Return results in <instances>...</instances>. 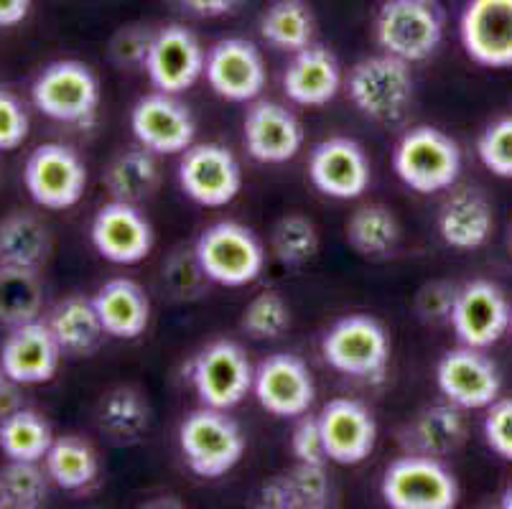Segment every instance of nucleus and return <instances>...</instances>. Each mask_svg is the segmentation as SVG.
Here are the masks:
<instances>
[{
  "label": "nucleus",
  "mask_w": 512,
  "mask_h": 509,
  "mask_svg": "<svg viewBox=\"0 0 512 509\" xmlns=\"http://www.w3.org/2000/svg\"><path fill=\"white\" fill-rule=\"evenodd\" d=\"M44 464L51 484H57L64 492H82L100 474L95 448L79 436L54 438L44 456Z\"/></svg>",
  "instance_id": "2f4dec72"
},
{
  "label": "nucleus",
  "mask_w": 512,
  "mask_h": 509,
  "mask_svg": "<svg viewBox=\"0 0 512 509\" xmlns=\"http://www.w3.org/2000/svg\"><path fill=\"white\" fill-rule=\"evenodd\" d=\"M510 331H512V316H510Z\"/></svg>",
  "instance_id": "6e6d98bb"
},
{
  "label": "nucleus",
  "mask_w": 512,
  "mask_h": 509,
  "mask_svg": "<svg viewBox=\"0 0 512 509\" xmlns=\"http://www.w3.org/2000/svg\"><path fill=\"white\" fill-rule=\"evenodd\" d=\"M23 184L39 207L62 212L72 209L87 189V166L74 148L64 143H44L23 168Z\"/></svg>",
  "instance_id": "9d476101"
},
{
  "label": "nucleus",
  "mask_w": 512,
  "mask_h": 509,
  "mask_svg": "<svg viewBox=\"0 0 512 509\" xmlns=\"http://www.w3.org/2000/svg\"><path fill=\"white\" fill-rule=\"evenodd\" d=\"M309 179L319 194L339 202L360 199L372 181L365 148L352 138H327L311 148Z\"/></svg>",
  "instance_id": "a211bd4d"
},
{
  "label": "nucleus",
  "mask_w": 512,
  "mask_h": 509,
  "mask_svg": "<svg viewBox=\"0 0 512 509\" xmlns=\"http://www.w3.org/2000/svg\"><path fill=\"white\" fill-rule=\"evenodd\" d=\"M153 39H156V28L146 23H130V26L118 28L107 46L110 62L118 69H146Z\"/></svg>",
  "instance_id": "a19ab883"
},
{
  "label": "nucleus",
  "mask_w": 512,
  "mask_h": 509,
  "mask_svg": "<svg viewBox=\"0 0 512 509\" xmlns=\"http://www.w3.org/2000/svg\"><path fill=\"white\" fill-rule=\"evenodd\" d=\"M507 245H510V252H512V224H510V230H507Z\"/></svg>",
  "instance_id": "5fc2aeb1"
},
{
  "label": "nucleus",
  "mask_w": 512,
  "mask_h": 509,
  "mask_svg": "<svg viewBox=\"0 0 512 509\" xmlns=\"http://www.w3.org/2000/svg\"><path fill=\"white\" fill-rule=\"evenodd\" d=\"M102 184H105L107 194L118 202H146L156 194L158 184H161V168H158L156 153L146 151L143 146L118 153L113 161L107 163Z\"/></svg>",
  "instance_id": "c85d7f7f"
},
{
  "label": "nucleus",
  "mask_w": 512,
  "mask_h": 509,
  "mask_svg": "<svg viewBox=\"0 0 512 509\" xmlns=\"http://www.w3.org/2000/svg\"><path fill=\"white\" fill-rule=\"evenodd\" d=\"M189 380H192L199 403L207 408L232 410L253 390L255 367L240 344L220 339L194 357L189 367Z\"/></svg>",
  "instance_id": "1a4fd4ad"
},
{
  "label": "nucleus",
  "mask_w": 512,
  "mask_h": 509,
  "mask_svg": "<svg viewBox=\"0 0 512 509\" xmlns=\"http://www.w3.org/2000/svg\"><path fill=\"white\" fill-rule=\"evenodd\" d=\"M31 0H0V28H11L26 21Z\"/></svg>",
  "instance_id": "3c124183"
},
{
  "label": "nucleus",
  "mask_w": 512,
  "mask_h": 509,
  "mask_svg": "<svg viewBox=\"0 0 512 509\" xmlns=\"http://www.w3.org/2000/svg\"><path fill=\"white\" fill-rule=\"evenodd\" d=\"M510 316L512 306L505 291L492 280L479 278L459 288L449 324L462 344L487 349L510 331Z\"/></svg>",
  "instance_id": "dca6fc26"
},
{
  "label": "nucleus",
  "mask_w": 512,
  "mask_h": 509,
  "mask_svg": "<svg viewBox=\"0 0 512 509\" xmlns=\"http://www.w3.org/2000/svg\"><path fill=\"white\" fill-rule=\"evenodd\" d=\"M319 426L327 456L334 464H362L377 446L375 415L360 400H329L319 413Z\"/></svg>",
  "instance_id": "412c9836"
},
{
  "label": "nucleus",
  "mask_w": 512,
  "mask_h": 509,
  "mask_svg": "<svg viewBox=\"0 0 512 509\" xmlns=\"http://www.w3.org/2000/svg\"><path fill=\"white\" fill-rule=\"evenodd\" d=\"M321 357L339 375L380 382L390 362L388 331L372 316L349 314L324 334Z\"/></svg>",
  "instance_id": "39448f33"
},
{
  "label": "nucleus",
  "mask_w": 512,
  "mask_h": 509,
  "mask_svg": "<svg viewBox=\"0 0 512 509\" xmlns=\"http://www.w3.org/2000/svg\"><path fill=\"white\" fill-rule=\"evenodd\" d=\"M46 324L57 336L62 352L69 357H90L107 336L95 303L85 296H67L59 301L51 308Z\"/></svg>",
  "instance_id": "cd10ccee"
},
{
  "label": "nucleus",
  "mask_w": 512,
  "mask_h": 509,
  "mask_svg": "<svg viewBox=\"0 0 512 509\" xmlns=\"http://www.w3.org/2000/svg\"><path fill=\"white\" fill-rule=\"evenodd\" d=\"M444 41V11L436 0H385L375 16V44L408 64L426 62Z\"/></svg>",
  "instance_id": "7ed1b4c3"
},
{
  "label": "nucleus",
  "mask_w": 512,
  "mask_h": 509,
  "mask_svg": "<svg viewBox=\"0 0 512 509\" xmlns=\"http://www.w3.org/2000/svg\"><path fill=\"white\" fill-rule=\"evenodd\" d=\"M436 385L446 403L462 410L490 408L502 392V375L484 349H449L436 364Z\"/></svg>",
  "instance_id": "f8f14e48"
},
{
  "label": "nucleus",
  "mask_w": 512,
  "mask_h": 509,
  "mask_svg": "<svg viewBox=\"0 0 512 509\" xmlns=\"http://www.w3.org/2000/svg\"><path fill=\"white\" fill-rule=\"evenodd\" d=\"M179 186L199 207H227L242 189V166L222 143H194L181 153Z\"/></svg>",
  "instance_id": "9b49d317"
},
{
  "label": "nucleus",
  "mask_w": 512,
  "mask_h": 509,
  "mask_svg": "<svg viewBox=\"0 0 512 509\" xmlns=\"http://www.w3.org/2000/svg\"><path fill=\"white\" fill-rule=\"evenodd\" d=\"M199 263L212 283L242 288L258 280L265 268V247L250 227L240 222H214L194 242Z\"/></svg>",
  "instance_id": "423d86ee"
},
{
  "label": "nucleus",
  "mask_w": 512,
  "mask_h": 509,
  "mask_svg": "<svg viewBox=\"0 0 512 509\" xmlns=\"http://www.w3.org/2000/svg\"><path fill=\"white\" fill-rule=\"evenodd\" d=\"M207 51L192 28L181 23L156 28L151 54L146 59V74L158 92L181 95L192 90L199 77H204Z\"/></svg>",
  "instance_id": "2eb2a0df"
},
{
  "label": "nucleus",
  "mask_w": 512,
  "mask_h": 509,
  "mask_svg": "<svg viewBox=\"0 0 512 509\" xmlns=\"http://www.w3.org/2000/svg\"><path fill=\"white\" fill-rule=\"evenodd\" d=\"M39 461H8L0 469V499L3 509H36L49 497V474Z\"/></svg>",
  "instance_id": "4c0bfd02"
},
{
  "label": "nucleus",
  "mask_w": 512,
  "mask_h": 509,
  "mask_svg": "<svg viewBox=\"0 0 512 509\" xmlns=\"http://www.w3.org/2000/svg\"><path fill=\"white\" fill-rule=\"evenodd\" d=\"M296 428H293L291 438V451L296 456V461H304V464H327V448H324V438H321V426L319 415H301L296 418Z\"/></svg>",
  "instance_id": "de8ad7c7"
},
{
  "label": "nucleus",
  "mask_w": 512,
  "mask_h": 509,
  "mask_svg": "<svg viewBox=\"0 0 512 509\" xmlns=\"http://www.w3.org/2000/svg\"><path fill=\"white\" fill-rule=\"evenodd\" d=\"M209 283L212 280L204 273L194 247H179L164 263V286L179 301H194V298L204 296Z\"/></svg>",
  "instance_id": "ea45409f"
},
{
  "label": "nucleus",
  "mask_w": 512,
  "mask_h": 509,
  "mask_svg": "<svg viewBox=\"0 0 512 509\" xmlns=\"http://www.w3.org/2000/svg\"><path fill=\"white\" fill-rule=\"evenodd\" d=\"M296 509H324L332 499V482H329L327 464H304L296 461L288 471Z\"/></svg>",
  "instance_id": "79ce46f5"
},
{
  "label": "nucleus",
  "mask_w": 512,
  "mask_h": 509,
  "mask_svg": "<svg viewBox=\"0 0 512 509\" xmlns=\"http://www.w3.org/2000/svg\"><path fill=\"white\" fill-rule=\"evenodd\" d=\"M31 130L29 112L11 90L0 87V151H16L26 143Z\"/></svg>",
  "instance_id": "a18cd8bd"
},
{
  "label": "nucleus",
  "mask_w": 512,
  "mask_h": 509,
  "mask_svg": "<svg viewBox=\"0 0 512 509\" xmlns=\"http://www.w3.org/2000/svg\"><path fill=\"white\" fill-rule=\"evenodd\" d=\"M260 507L268 509H296V497H293L291 482H288V474L276 476L271 482H265L260 487Z\"/></svg>",
  "instance_id": "09e8293b"
},
{
  "label": "nucleus",
  "mask_w": 512,
  "mask_h": 509,
  "mask_svg": "<svg viewBox=\"0 0 512 509\" xmlns=\"http://www.w3.org/2000/svg\"><path fill=\"white\" fill-rule=\"evenodd\" d=\"M253 392L260 408L276 418H301L316 400L309 364L288 352L271 354L255 367Z\"/></svg>",
  "instance_id": "4468645a"
},
{
  "label": "nucleus",
  "mask_w": 512,
  "mask_h": 509,
  "mask_svg": "<svg viewBox=\"0 0 512 509\" xmlns=\"http://www.w3.org/2000/svg\"><path fill=\"white\" fill-rule=\"evenodd\" d=\"M204 77L217 97L227 102H255L265 90V62L248 39H222L207 51Z\"/></svg>",
  "instance_id": "6ab92c4d"
},
{
  "label": "nucleus",
  "mask_w": 512,
  "mask_h": 509,
  "mask_svg": "<svg viewBox=\"0 0 512 509\" xmlns=\"http://www.w3.org/2000/svg\"><path fill=\"white\" fill-rule=\"evenodd\" d=\"M477 156L487 171L500 179H512V115L484 128L477 140Z\"/></svg>",
  "instance_id": "37998d69"
},
{
  "label": "nucleus",
  "mask_w": 512,
  "mask_h": 509,
  "mask_svg": "<svg viewBox=\"0 0 512 509\" xmlns=\"http://www.w3.org/2000/svg\"><path fill=\"white\" fill-rule=\"evenodd\" d=\"M349 102L367 120L380 125H398L406 120L416 95L411 64L390 54H372L349 69L344 82Z\"/></svg>",
  "instance_id": "f257e3e1"
},
{
  "label": "nucleus",
  "mask_w": 512,
  "mask_h": 509,
  "mask_svg": "<svg viewBox=\"0 0 512 509\" xmlns=\"http://www.w3.org/2000/svg\"><path fill=\"white\" fill-rule=\"evenodd\" d=\"M176 3L199 18H220L235 13L245 0H176Z\"/></svg>",
  "instance_id": "8fccbe9b"
},
{
  "label": "nucleus",
  "mask_w": 512,
  "mask_h": 509,
  "mask_svg": "<svg viewBox=\"0 0 512 509\" xmlns=\"http://www.w3.org/2000/svg\"><path fill=\"white\" fill-rule=\"evenodd\" d=\"M44 286L39 270L0 265V324L21 326L41 316Z\"/></svg>",
  "instance_id": "72a5a7b5"
},
{
  "label": "nucleus",
  "mask_w": 512,
  "mask_h": 509,
  "mask_svg": "<svg viewBox=\"0 0 512 509\" xmlns=\"http://www.w3.org/2000/svg\"><path fill=\"white\" fill-rule=\"evenodd\" d=\"M16 382L8 380L6 372L0 370V415L6 418L8 413L18 410V395H16Z\"/></svg>",
  "instance_id": "603ef678"
},
{
  "label": "nucleus",
  "mask_w": 512,
  "mask_h": 509,
  "mask_svg": "<svg viewBox=\"0 0 512 509\" xmlns=\"http://www.w3.org/2000/svg\"><path fill=\"white\" fill-rule=\"evenodd\" d=\"M258 31L271 49L296 54L314 44V11L306 0H273L260 16Z\"/></svg>",
  "instance_id": "7c9ffc66"
},
{
  "label": "nucleus",
  "mask_w": 512,
  "mask_h": 509,
  "mask_svg": "<svg viewBox=\"0 0 512 509\" xmlns=\"http://www.w3.org/2000/svg\"><path fill=\"white\" fill-rule=\"evenodd\" d=\"M456 296H459V286L449 280H431L416 293L413 311L423 324H446L454 311Z\"/></svg>",
  "instance_id": "c03bdc74"
},
{
  "label": "nucleus",
  "mask_w": 512,
  "mask_h": 509,
  "mask_svg": "<svg viewBox=\"0 0 512 509\" xmlns=\"http://www.w3.org/2000/svg\"><path fill=\"white\" fill-rule=\"evenodd\" d=\"M102 329L113 339H138L151 321V301L146 291L130 278H113L102 283L92 296Z\"/></svg>",
  "instance_id": "bb28decb"
},
{
  "label": "nucleus",
  "mask_w": 512,
  "mask_h": 509,
  "mask_svg": "<svg viewBox=\"0 0 512 509\" xmlns=\"http://www.w3.org/2000/svg\"><path fill=\"white\" fill-rule=\"evenodd\" d=\"M49 420L29 408L0 418V451L8 461H41L54 443Z\"/></svg>",
  "instance_id": "473e14b6"
},
{
  "label": "nucleus",
  "mask_w": 512,
  "mask_h": 509,
  "mask_svg": "<svg viewBox=\"0 0 512 509\" xmlns=\"http://www.w3.org/2000/svg\"><path fill=\"white\" fill-rule=\"evenodd\" d=\"M273 258L286 268H301L319 252V232L316 224L304 214H286L276 222L271 232Z\"/></svg>",
  "instance_id": "e433bc0d"
},
{
  "label": "nucleus",
  "mask_w": 512,
  "mask_h": 509,
  "mask_svg": "<svg viewBox=\"0 0 512 509\" xmlns=\"http://www.w3.org/2000/svg\"><path fill=\"white\" fill-rule=\"evenodd\" d=\"M347 242L365 258H385L400 242L398 217L383 204L360 207L347 222Z\"/></svg>",
  "instance_id": "f704fd0d"
},
{
  "label": "nucleus",
  "mask_w": 512,
  "mask_h": 509,
  "mask_svg": "<svg viewBox=\"0 0 512 509\" xmlns=\"http://www.w3.org/2000/svg\"><path fill=\"white\" fill-rule=\"evenodd\" d=\"M467 418L464 410L451 403L428 405L400 431V443L408 454L446 459L467 441Z\"/></svg>",
  "instance_id": "a878e982"
},
{
  "label": "nucleus",
  "mask_w": 512,
  "mask_h": 509,
  "mask_svg": "<svg viewBox=\"0 0 512 509\" xmlns=\"http://www.w3.org/2000/svg\"><path fill=\"white\" fill-rule=\"evenodd\" d=\"M240 329L258 342L281 339L291 329V306L278 291L258 293L242 311Z\"/></svg>",
  "instance_id": "58836bf2"
},
{
  "label": "nucleus",
  "mask_w": 512,
  "mask_h": 509,
  "mask_svg": "<svg viewBox=\"0 0 512 509\" xmlns=\"http://www.w3.org/2000/svg\"><path fill=\"white\" fill-rule=\"evenodd\" d=\"M500 504H502V507H505V509H512V484L505 489V492H502Z\"/></svg>",
  "instance_id": "864d4df0"
},
{
  "label": "nucleus",
  "mask_w": 512,
  "mask_h": 509,
  "mask_svg": "<svg viewBox=\"0 0 512 509\" xmlns=\"http://www.w3.org/2000/svg\"><path fill=\"white\" fill-rule=\"evenodd\" d=\"M459 36L472 62L487 69L512 67V0H469Z\"/></svg>",
  "instance_id": "aec40b11"
},
{
  "label": "nucleus",
  "mask_w": 512,
  "mask_h": 509,
  "mask_svg": "<svg viewBox=\"0 0 512 509\" xmlns=\"http://www.w3.org/2000/svg\"><path fill=\"white\" fill-rule=\"evenodd\" d=\"M283 95L301 107H324L344 87L342 64L332 49L309 44L296 51L283 69Z\"/></svg>",
  "instance_id": "b1692460"
},
{
  "label": "nucleus",
  "mask_w": 512,
  "mask_h": 509,
  "mask_svg": "<svg viewBox=\"0 0 512 509\" xmlns=\"http://www.w3.org/2000/svg\"><path fill=\"white\" fill-rule=\"evenodd\" d=\"M62 347L46 321L13 326L0 347V370L16 385H44L57 375Z\"/></svg>",
  "instance_id": "4be33fe9"
},
{
  "label": "nucleus",
  "mask_w": 512,
  "mask_h": 509,
  "mask_svg": "<svg viewBox=\"0 0 512 509\" xmlns=\"http://www.w3.org/2000/svg\"><path fill=\"white\" fill-rule=\"evenodd\" d=\"M380 494L393 509H454L459 482L441 459L406 454L385 469Z\"/></svg>",
  "instance_id": "0eeeda50"
},
{
  "label": "nucleus",
  "mask_w": 512,
  "mask_h": 509,
  "mask_svg": "<svg viewBox=\"0 0 512 509\" xmlns=\"http://www.w3.org/2000/svg\"><path fill=\"white\" fill-rule=\"evenodd\" d=\"M393 171L416 194L449 191L462 174V148L444 130L416 125L395 143Z\"/></svg>",
  "instance_id": "f03ea898"
},
{
  "label": "nucleus",
  "mask_w": 512,
  "mask_h": 509,
  "mask_svg": "<svg viewBox=\"0 0 512 509\" xmlns=\"http://www.w3.org/2000/svg\"><path fill=\"white\" fill-rule=\"evenodd\" d=\"M484 441L500 459L512 461V398H497L487 408Z\"/></svg>",
  "instance_id": "49530a36"
},
{
  "label": "nucleus",
  "mask_w": 512,
  "mask_h": 509,
  "mask_svg": "<svg viewBox=\"0 0 512 509\" xmlns=\"http://www.w3.org/2000/svg\"><path fill=\"white\" fill-rule=\"evenodd\" d=\"M36 110L64 125H90L100 107V79L87 64L64 59L41 69L31 87Z\"/></svg>",
  "instance_id": "6e6552de"
},
{
  "label": "nucleus",
  "mask_w": 512,
  "mask_h": 509,
  "mask_svg": "<svg viewBox=\"0 0 512 509\" xmlns=\"http://www.w3.org/2000/svg\"><path fill=\"white\" fill-rule=\"evenodd\" d=\"M245 151L258 163H288L304 148V125L281 102L260 100L242 120Z\"/></svg>",
  "instance_id": "5701e85b"
},
{
  "label": "nucleus",
  "mask_w": 512,
  "mask_h": 509,
  "mask_svg": "<svg viewBox=\"0 0 512 509\" xmlns=\"http://www.w3.org/2000/svg\"><path fill=\"white\" fill-rule=\"evenodd\" d=\"M151 410L136 387H115L100 405V428L115 443H133L148 431Z\"/></svg>",
  "instance_id": "c9c22d12"
},
{
  "label": "nucleus",
  "mask_w": 512,
  "mask_h": 509,
  "mask_svg": "<svg viewBox=\"0 0 512 509\" xmlns=\"http://www.w3.org/2000/svg\"><path fill=\"white\" fill-rule=\"evenodd\" d=\"M130 130L136 135L138 146L146 151L156 156H176L194 146L197 120L179 97L156 90L133 105Z\"/></svg>",
  "instance_id": "ddd939ff"
},
{
  "label": "nucleus",
  "mask_w": 512,
  "mask_h": 509,
  "mask_svg": "<svg viewBox=\"0 0 512 509\" xmlns=\"http://www.w3.org/2000/svg\"><path fill=\"white\" fill-rule=\"evenodd\" d=\"M179 448L194 474L202 479H220L245 456V436L227 410L202 405L181 420Z\"/></svg>",
  "instance_id": "20e7f679"
},
{
  "label": "nucleus",
  "mask_w": 512,
  "mask_h": 509,
  "mask_svg": "<svg viewBox=\"0 0 512 509\" xmlns=\"http://www.w3.org/2000/svg\"><path fill=\"white\" fill-rule=\"evenodd\" d=\"M90 240L97 255L107 263L138 265L151 255L156 235L138 204L113 199L102 204L92 217Z\"/></svg>",
  "instance_id": "f3484780"
},
{
  "label": "nucleus",
  "mask_w": 512,
  "mask_h": 509,
  "mask_svg": "<svg viewBox=\"0 0 512 509\" xmlns=\"http://www.w3.org/2000/svg\"><path fill=\"white\" fill-rule=\"evenodd\" d=\"M436 227L444 245L451 250H479L495 230V209L482 191L464 186L446 196L436 217Z\"/></svg>",
  "instance_id": "393cba45"
},
{
  "label": "nucleus",
  "mask_w": 512,
  "mask_h": 509,
  "mask_svg": "<svg viewBox=\"0 0 512 509\" xmlns=\"http://www.w3.org/2000/svg\"><path fill=\"white\" fill-rule=\"evenodd\" d=\"M51 255L49 227L29 212H13L0 222V265L39 270Z\"/></svg>",
  "instance_id": "c756f323"
}]
</instances>
